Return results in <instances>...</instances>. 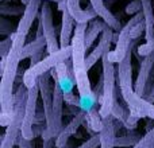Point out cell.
<instances>
[{
  "label": "cell",
  "mask_w": 154,
  "mask_h": 148,
  "mask_svg": "<svg viewBox=\"0 0 154 148\" xmlns=\"http://www.w3.org/2000/svg\"><path fill=\"white\" fill-rule=\"evenodd\" d=\"M84 127L88 128L92 133H97L101 131V127H103V117H101V114H100V111L96 109V106L92 108L91 111L85 112Z\"/></svg>",
  "instance_id": "21"
},
{
  "label": "cell",
  "mask_w": 154,
  "mask_h": 148,
  "mask_svg": "<svg viewBox=\"0 0 154 148\" xmlns=\"http://www.w3.org/2000/svg\"><path fill=\"white\" fill-rule=\"evenodd\" d=\"M145 19V15H143V11L141 12L135 13L125 26L122 27V30L119 31V38H118V42L115 43V49L107 53V57L111 62L114 64H119L126 55H127L128 50L133 47V39H131V35H130V31L137 23L142 22Z\"/></svg>",
  "instance_id": "6"
},
{
  "label": "cell",
  "mask_w": 154,
  "mask_h": 148,
  "mask_svg": "<svg viewBox=\"0 0 154 148\" xmlns=\"http://www.w3.org/2000/svg\"><path fill=\"white\" fill-rule=\"evenodd\" d=\"M101 64H103V96L100 100V114L101 117H108L111 116L112 106H114L115 101L118 100V94L120 93L119 85L116 86V67L115 64L111 62L107 57V54L101 58Z\"/></svg>",
  "instance_id": "4"
},
{
  "label": "cell",
  "mask_w": 154,
  "mask_h": 148,
  "mask_svg": "<svg viewBox=\"0 0 154 148\" xmlns=\"http://www.w3.org/2000/svg\"><path fill=\"white\" fill-rule=\"evenodd\" d=\"M134 46V45H133ZM133 47L128 50L127 55L116 66V81L120 87V94L123 101H126L135 90L133 86V66H131Z\"/></svg>",
  "instance_id": "8"
},
{
  "label": "cell",
  "mask_w": 154,
  "mask_h": 148,
  "mask_svg": "<svg viewBox=\"0 0 154 148\" xmlns=\"http://www.w3.org/2000/svg\"><path fill=\"white\" fill-rule=\"evenodd\" d=\"M153 69H154V50L150 54H147L146 57H143V59L141 61L139 72L138 75H137L135 84H134V90L141 97H145V94H146V86L149 84L150 78H152Z\"/></svg>",
  "instance_id": "12"
},
{
  "label": "cell",
  "mask_w": 154,
  "mask_h": 148,
  "mask_svg": "<svg viewBox=\"0 0 154 148\" xmlns=\"http://www.w3.org/2000/svg\"><path fill=\"white\" fill-rule=\"evenodd\" d=\"M142 11L145 15V39L146 43L138 47V54L141 57H146L154 50V12H153V1L152 0H142Z\"/></svg>",
  "instance_id": "10"
},
{
  "label": "cell",
  "mask_w": 154,
  "mask_h": 148,
  "mask_svg": "<svg viewBox=\"0 0 154 148\" xmlns=\"http://www.w3.org/2000/svg\"><path fill=\"white\" fill-rule=\"evenodd\" d=\"M142 136L139 135L138 132L133 131V132L127 133V135H123V136H116L115 138V147H134L135 144H138L141 141Z\"/></svg>",
  "instance_id": "22"
},
{
  "label": "cell",
  "mask_w": 154,
  "mask_h": 148,
  "mask_svg": "<svg viewBox=\"0 0 154 148\" xmlns=\"http://www.w3.org/2000/svg\"><path fill=\"white\" fill-rule=\"evenodd\" d=\"M54 72H56L57 79H58L60 85H61V89L64 92V94L73 93V87L76 85V77H75V70H73L72 57L64 62H60L54 67Z\"/></svg>",
  "instance_id": "13"
},
{
  "label": "cell",
  "mask_w": 154,
  "mask_h": 148,
  "mask_svg": "<svg viewBox=\"0 0 154 148\" xmlns=\"http://www.w3.org/2000/svg\"><path fill=\"white\" fill-rule=\"evenodd\" d=\"M16 144H18L19 148H34V146H32V140H30V139H26L23 135H22V133L18 136Z\"/></svg>",
  "instance_id": "29"
},
{
  "label": "cell",
  "mask_w": 154,
  "mask_h": 148,
  "mask_svg": "<svg viewBox=\"0 0 154 148\" xmlns=\"http://www.w3.org/2000/svg\"><path fill=\"white\" fill-rule=\"evenodd\" d=\"M27 35L15 34L12 47L5 58V65L2 73V82H0V123L2 127H7L11 121L14 113V86L16 82V77L19 72V62L22 61V51L26 45Z\"/></svg>",
  "instance_id": "1"
},
{
  "label": "cell",
  "mask_w": 154,
  "mask_h": 148,
  "mask_svg": "<svg viewBox=\"0 0 154 148\" xmlns=\"http://www.w3.org/2000/svg\"><path fill=\"white\" fill-rule=\"evenodd\" d=\"M43 51L45 50H41V51H38V53H35V54H32L31 57H30V67H32V66H35V65L38 64V62H41L43 59Z\"/></svg>",
  "instance_id": "30"
},
{
  "label": "cell",
  "mask_w": 154,
  "mask_h": 148,
  "mask_svg": "<svg viewBox=\"0 0 154 148\" xmlns=\"http://www.w3.org/2000/svg\"><path fill=\"white\" fill-rule=\"evenodd\" d=\"M106 26H107V23L103 20V19H101V20L93 19V20L89 22L87 30H85V39H84L85 50H89V49L92 47L93 42L97 39L99 35H101V32H103V30Z\"/></svg>",
  "instance_id": "20"
},
{
  "label": "cell",
  "mask_w": 154,
  "mask_h": 148,
  "mask_svg": "<svg viewBox=\"0 0 154 148\" xmlns=\"http://www.w3.org/2000/svg\"><path fill=\"white\" fill-rule=\"evenodd\" d=\"M114 42V28H112L109 24H107L104 27L103 32L100 35V40H99L97 46L91 51V54L87 57V67L88 70L106 55L108 51H111V43Z\"/></svg>",
  "instance_id": "11"
},
{
  "label": "cell",
  "mask_w": 154,
  "mask_h": 148,
  "mask_svg": "<svg viewBox=\"0 0 154 148\" xmlns=\"http://www.w3.org/2000/svg\"><path fill=\"white\" fill-rule=\"evenodd\" d=\"M42 7V0H30V3L26 5V10H24V13L22 15L20 20L18 23V27H16V32L19 34L27 35L32 26V22L35 20V18L38 16V11Z\"/></svg>",
  "instance_id": "14"
},
{
  "label": "cell",
  "mask_w": 154,
  "mask_h": 148,
  "mask_svg": "<svg viewBox=\"0 0 154 148\" xmlns=\"http://www.w3.org/2000/svg\"><path fill=\"white\" fill-rule=\"evenodd\" d=\"M115 117L108 116L103 119V127L100 131V138L101 143L100 148H115V133H116V128H115Z\"/></svg>",
  "instance_id": "18"
},
{
  "label": "cell",
  "mask_w": 154,
  "mask_h": 148,
  "mask_svg": "<svg viewBox=\"0 0 154 148\" xmlns=\"http://www.w3.org/2000/svg\"><path fill=\"white\" fill-rule=\"evenodd\" d=\"M152 146H154V127L153 129H150L149 132L145 133L142 136L141 141L138 144H135L133 148H150Z\"/></svg>",
  "instance_id": "25"
},
{
  "label": "cell",
  "mask_w": 154,
  "mask_h": 148,
  "mask_svg": "<svg viewBox=\"0 0 154 148\" xmlns=\"http://www.w3.org/2000/svg\"><path fill=\"white\" fill-rule=\"evenodd\" d=\"M15 34H16V31L12 32V34H10V35H7V38L0 42V57H2V59L7 58L8 53H10L11 47H12L14 39H15Z\"/></svg>",
  "instance_id": "24"
},
{
  "label": "cell",
  "mask_w": 154,
  "mask_h": 148,
  "mask_svg": "<svg viewBox=\"0 0 154 148\" xmlns=\"http://www.w3.org/2000/svg\"><path fill=\"white\" fill-rule=\"evenodd\" d=\"M20 1H22V4H23V5H27L30 3V0H20Z\"/></svg>",
  "instance_id": "33"
},
{
  "label": "cell",
  "mask_w": 154,
  "mask_h": 148,
  "mask_svg": "<svg viewBox=\"0 0 154 148\" xmlns=\"http://www.w3.org/2000/svg\"><path fill=\"white\" fill-rule=\"evenodd\" d=\"M141 11H142V0H133L126 7V13L127 15H135V13L141 12Z\"/></svg>",
  "instance_id": "27"
},
{
  "label": "cell",
  "mask_w": 154,
  "mask_h": 148,
  "mask_svg": "<svg viewBox=\"0 0 154 148\" xmlns=\"http://www.w3.org/2000/svg\"><path fill=\"white\" fill-rule=\"evenodd\" d=\"M100 143H101L100 132H97V133H93L85 143H82L81 146L77 147V148H97L99 146H100Z\"/></svg>",
  "instance_id": "26"
},
{
  "label": "cell",
  "mask_w": 154,
  "mask_h": 148,
  "mask_svg": "<svg viewBox=\"0 0 154 148\" xmlns=\"http://www.w3.org/2000/svg\"><path fill=\"white\" fill-rule=\"evenodd\" d=\"M72 53H73L72 45L66 46V47H61L58 51L51 53V54H49L48 57H45V58H43L41 62H38L35 66L29 67V69L24 72V77H23L24 86L29 89V87H31L32 85H35L38 82V78H39L42 74L50 72V70L54 69L60 62H64V61H66L68 58H70V57H72Z\"/></svg>",
  "instance_id": "5"
},
{
  "label": "cell",
  "mask_w": 154,
  "mask_h": 148,
  "mask_svg": "<svg viewBox=\"0 0 154 148\" xmlns=\"http://www.w3.org/2000/svg\"><path fill=\"white\" fill-rule=\"evenodd\" d=\"M85 121V112L80 111L75 114L72 120L69 121V124L65 125V128H62V131L60 132V135L56 138V148H65L68 144V140L72 135H75L80 127L84 124Z\"/></svg>",
  "instance_id": "15"
},
{
  "label": "cell",
  "mask_w": 154,
  "mask_h": 148,
  "mask_svg": "<svg viewBox=\"0 0 154 148\" xmlns=\"http://www.w3.org/2000/svg\"><path fill=\"white\" fill-rule=\"evenodd\" d=\"M145 98H146L147 101H150V102H153V104H154V86H153V89L150 90V92L147 93L146 96H145Z\"/></svg>",
  "instance_id": "32"
},
{
  "label": "cell",
  "mask_w": 154,
  "mask_h": 148,
  "mask_svg": "<svg viewBox=\"0 0 154 148\" xmlns=\"http://www.w3.org/2000/svg\"><path fill=\"white\" fill-rule=\"evenodd\" d=\"M49 1H54V3H57V4H58V3L62 1V0H49Z\"/></svg>",
  "instance_id": "34"
},
{
  "label": "cell",
  "mask_w": 154,
  "mask_h": 148,
  "mask_svg": "<svg viewBox=\"0 0 154 148\" xmlns=\"http://www.w3.org/2000/svg\"><path fill=\"white\" fill-rule=\"evenodd\" d=\"M14 24L5 18H0V34L2 35H10L12 34Z\"/></svg>",
  "instance_id": "28"
},
{
  "label": "cell",
  "mask_w": 154,
  "mask_h": 148,
  "mask_svg": "<svg viewBox=\"0 0 154 148\" xmlns=\"http://www.w3.org/2000/svg\"><path fill=\"white\" fill-rule=\"evenodd\" d=\"M66 7L69 10L70 15L76 20V23H88V22L93 20L97 16V13L93 10L92 5H89V8H87V10H81L80 0H68Z\"/></svg>",
  "instance_id": "17"
},
{
  "label": "cell",
  "mask_w": 154,
  "mask_h": 148,
  "mask_svg": "<svg viewBox=\"0 0 154 148\" xmlns=\"http://www.w3.org/2000/svg\"><path fill=\"white\" fill-rule=\"evenodd\" d=\"M56 148V139H48L43 140V148Z\"/></svg>",
  "instance_id": "31"
},
{
  "label": "cell",
  "mask_w": 154,
  "mask_h": 148,
  "mask_svg": "<svg viewBox=\"0 0 154 148\" xmlns=\"http://www.w3.org/2000/svg\"><path fill=\"white\" fill-rule=\"evenodd\" d=\"M88 23H76L75 35L72 38V61H73V70L76 77V86L79 90L80 97V109L84 112L91 111L96 106V97L95 92L92 89L89 77H88V67H87V58H85V30Z\"/></svg>",
  "instance_id": "2"
},
{
  "label": "cell",
  "mask_w": 154,
  "mask_h": 148,
  "mask_svg": "<svg viewBox=\"0 0 154 148\" xmlns=\"http://www.w3.org/2000/svg\"><path fill=\"white\" fill-rule=\"evenodd\" d=\"M39 86L38 82L29 87V94H27V102H26V112H24V119L23 124H22V131L20 133L26 139H32L35 138L34 135V121L35 116H37V108H38V97H39Z\"/></svg>",
  "instance_id": "7"
},
{
  "label": "cell",
  "mask_w": 154,
  "mask_h": 148,
  "mask_svg": "<svg viewBox=\"0 0 154 148\" xmlns=\"http://www.w3.org/2000/svg\"><path fill=\"white\" fill-rule=\"evenodd\" d=\"M61 31H60V46L61 47H66L70 46L72 43V32H73V26H75V19L70 15L68 7H65L61 11Z\"/></svg>",
  "instance_id": "16"
},
{
  "label": "cell",
  "mask_w": 154,
  "mask_h": 148,
  "mask_svg": "<svg viewBox=\"0 0 154 148\" xmlns=\"http://www.w3.org/2000/svg\"><path fill=\"white\" fill-rule=\"evenodd\" d=\"M39 22L42 23L43 27V32L46 37V42H48V53H56L61 49L58 40H57V31L54 27V22H53V11L49 3L43 1L42 7H41V13H39Z\"/></svg>",
  "instance_id": "9"
},
{
  "label": "cell",
  "mask_w": 154,
  "mask_h": 148,
  "mask_svg": "<svg viewBox=\"0 0 154 148\" xmlns=\"http://www.w3.org/2000/svg\"><path fill=\"white\" fill-rule=\"evenodd\" d=\"M2 1H4V0H2Z\"/></svg>",
  "instance_id": "35"
},
{
  "label": "cell",
  "mask_w": 154,
  "mask_h": 148,
  "mask_svg": "<svg viewBox=\"0 0 154 148\" xmlns=\"http://www.w3.org/2000/svg\"><path fill=\"white\" fill-rule=\"evenodd\" d=\"M89 3L93 7V10L96 11L99 18H101L107 24H109V26L114 28V31H120V30H122L120 20L104 5V0H89Z\"/></svg>",
  "instance_id": "19"
},
{
  "label": "cell",
  "mask_w": 154,
  "mask_h": 148,
  "mask_svg": "<svg viewBox=\"0 0 154 148\" xmlns=\"http://www.w3.org/2000/svg\"><path fill=\"white\" fill-rule=\"evenodd\" d=\"M26 5H10V4H3L0 5V13L2 16H20L24 13Z\"/></svg>",
  "instance_id": "23"
},
{
  "label": "cell",
  "mask_w": 154,
  "mask_h": 148,
  "mask_svg": "<svg viewBox=\"0 0 154 148\" xmlns=\"http://www.w3.org/2000/svg\"><path fill=\"white\" fill-rule=\"evenodd\" d=\"M29 89L24 86V84L18 85L15 94H14V113L11 117L10 124L5 127V132L2 136V146L0 148H12L15 146L18 136L20 135L22 124L26 112V102Z\"/></svg>",
  "instance_id": "3"
}]
</instances>
